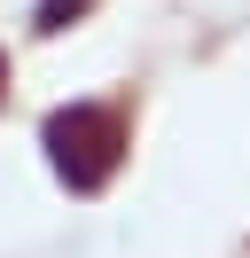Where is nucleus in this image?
<instances>
[{
  "instance_id": "f257e3e1",
  "label": "nucleus",
  "mask_w": 250,
  "mask_h": 258,
  "mask_svg": "<svg viewBox=\"0 0 250 258\" xmlns=\"http://www.w3.org/2000/svg\"><path fill=\"white\" fill-rule=\"evenodd\" d=\"M47 149H55V172L71 188H102L109 164H117V117L109 110H55L47 117Z\"/></svg>"
}]
</instances>
